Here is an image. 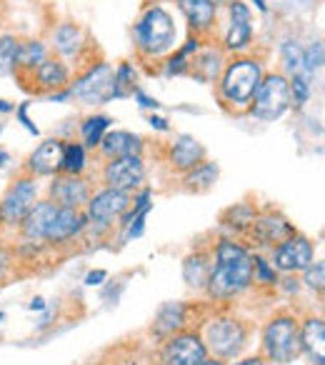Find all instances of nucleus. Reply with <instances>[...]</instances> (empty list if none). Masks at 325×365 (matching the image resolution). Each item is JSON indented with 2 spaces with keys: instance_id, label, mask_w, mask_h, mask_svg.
Instances as JSON below:
<instances>
[{
  "instance_id": "1",
  "label": "nucleus",
  "mask_w": 325,
  "mask_h": 365,
  "mask_svg": "<svg viewBox=\"0 0 325 365\" xmlns=\"http://www.w3.org/2000/svg\"><path fill=\"white\" fill-rule=\"evenodd\" d=\"M250 288H253V253L238 240H218L213 245V268L205 283L208 298L228 303Z\"/></svg>"
},
{
  "instance_id": "2",
  "label": "nucleus",
  "mask_w": 325,
  "mask_h": 365,
  "mask_svg": "<svg viewBox=\"0 0 325 365\" xmlns=\"http://www.w3.org/2000/svg\"><path fill=\"white\" fill-rule=\"evenodd\" d=\"M265 71L263 63L255 58H235L223 68L218 78V96L233 110H248Z\"/></svg>"
},
{
  "instance_id": "3",
  "label": "nucleus",
  "mask_w": 325,
  "mask_h": 365,
  "mask_svg": "<svg viewBox=\"0 0 325 365\" xmlns=\"http://www.w3.org/2000/svg\"><path fill=\"white\" fill-rule=\"evenodd\" d=\"M133 36H135V48L143 58H160L173 51L178 28H175V21L168 8L155 3V6H148L140 13Z\"/></svg>"
},
{
  "instance_id": "4",
  "label": "nucleus",
  "mask_w": 325,
  "mask_h": 365,
  "mask_svg": "<svg viewBox=\"0 0 325 365\" xmlns=\"http://www.w3.org/2000/svg\"><path fill=\"white\" fill-rule=\"evenodd\" d=\"M303 355L300 350V320L290 313H280L263 328V358L270 363L288 365Z\"/></svg>"
},
{
  "instance_id": "5",
  "label": "nucleus",
  "mask_w": 325,
  "mask_h": 365,
  "mask_svg": "<svg viewBox=\"0 0 325 365\" xmlns=\"http://www.w3.org/2000/svg\"><path fill=\"white\" fill-rule=\"evenodd\" d=\"M203 338L208 355L220 360H235L248 343V325L235 315H215L203 325Z\"/></svg>"
},
{
  "instance_id": "6",
  "label": "nucleus",
  "mask_w": 325,
  "mask_h": 365,
  "mask_svg": "<svg viewBox=\"0 0 325 365\" xmlns=\"http://www.w3.org/2000/svg\"><path fill=\"white\" fill-rule=\"evenodd\" d=\"M290 106H293V101H290L288 76H283V73H265L248 106V115H253L255 120L263 123H275L290 110Z\"/></svg>"
},
{
  "instance_id": "7",
  "label": "nucleus",
  "mask_w": 325,
  "mask_h": 365,
  "mask_svg": "<svg viewBox=\"0 0 325 365\" xmlns=\"http://www.w3.org/2000/svg\"><path fill=\"white\" fill-rule=\"evenodd\" d=\"M68 96L81 101L83 106H103L115 98V68L108 63L91 66L71 88Z\"/></svg>"
},
{
  "instance_id": "8",
  "label": "nucleus",
  "mask_w": 325,
  "mask_h": 365,
  "mask_svg": "<svg viewBox=\"0 0 325 365\" xmlns=\"http://www.w3.org/2000/svg\"><path fill=\"white\" fill-rule=\"evenodd\" d=\"M133 205V193L125 190H115V188H103L98 193L91 195V200L86 203L83 213H86L88 228H98V230H108L115 220H120L123 215L130 210Z\"/></svg>"
},
{
  "instance_id": "9",
  "label": "nucleus",
  "mask_w": 325,
  "mask_h": 365,
  "mask_svg": "<svg viewBox=\"0 0 325 365\" xmlns=\"http://www.w3.org/2000/svg\"><path fill=\"white\" fill-rule=\"evenodd\" d=\"M38 203V180L33 175H23L0 198V225L21 228L28 210Z\"/></svg>"
},
{
  "instance_id": "10",
  "label": "nucleus",
  "mask_w": 325,
  "mask_h": 365,
  "mask_svg": "<svg viewBox=\"0 0 325 365\" xmlns=\"http://www.w3.org/2000/svg\"><path fill=\"white\" fill-rule=\"evenodd\" d=\"M313 260H315L313 243L300 233H293L290 238H285L283 243L270 248V265H273L280 275L303 273Z\"/></svg>"
},
{
  "instance_id": "11",
  "label": "nucleus",
  "mask_w": 325,
  "mask_h": 365,
  "mask_svg": "<svg viewBox=\"0 0 325 365\" xmlns=\"http://www.w3.org/2000/svg\"><path fill=\"white\" fill-rule=\"evenodd\" d=\"M145 180V163L143 155H128V158H113L103 165V182L108 188L135 193Z\"/></svg>"
},
{
  "instance_id": "12",
  "label": "nucleus",
  "mask_w": 325,
  "mask_h": 365,
  "mask_svg": "<svg viewBox=\"0 0 325 365\" xmlns=\"http://www.w3.org/2000/svg\"><path fill=\"white\" fill-rule=\"evenodd\" d=\"M205 358H208V348H205L200 333H193V330H180L162 343V363L165 365H198Z\"/></svg>"
},
{
  "instance_id": "13",
  "label": "nucleus",
  "mask_w": 325,
  "mask_h": 365,
  "mask_svg": "<svg viewBox=\"0 0 325 365\" xmlns=\"http://www.w3.org/2000/svg\"><path fill=\"white\" fill-rule=\"evenodd\" d=\"M48 195H51L48 200H53L58 208L83 210L88 200H91L93 188L83 175H66V173H58V175H53Z\"/></svg>"
},
{
  "instance_id": "14",
  "label": "nucleus",
  "mask_w": 325,
  "mask_h": 365,
  "mask_svg": "<svg viewBox=\"0 0 325 365\" xmlns=\"http://www.w3.org/2000/svg\"><path fill=\"white\" fill-rule=\"evenodd\" d=\"M88 228V220L83 210H71V208H58L56 215L51 218L46 228V235H43V245H66L73 243L76 238H81Z\"/></svg>"
},
{
  "instance_id": "15",
  "label": "nucleus",
  "mask_w": 325,
  "mask_h": 365,
  "mask_svg": "<svg viewBox=\"0 0 325 365\" xmlns=\"http://www.w3.org/2000/svg\"><path fill=\"white\" fill-rule=\"evenodd\" d=\"M230 23L223 38V48L230 53H240L253 43V13L243 0H233L228 6Z\"/></svg>"
},
{
  "instance_id": "16",
  "label": "nucleus",
  "mask_w": 325,
  "mask_h": 365,
  "mask_svg": "<svg viewBox=\"0 0 325 365\" xmlns=\"http://www.w3.org/2000/svg\"><path fill=\"white\" fill-rule=\"evenodd\" d=\"M295 233V225L288 218H283L280 213H260L255 215L253 225H250L248 235L255 245L260 248H275L278 243H283L285 238Z\"/></svg>"
},
{
  "instance_id": "17",
  "label": "nucleus",
  "mask_w": 325,
  "mask_h": 365,
  "mask_svg": "<svg viewBox=\"0 0 325 365\" xmlns=\"http://www.w3.org/2000/svg\"><path fill=\"white\" fill-rule=\"evenodd\" d=\"M63 148L66 143L61 138H48L43 140L28 158V175L33 178H53L61 173L63 165Z\"/></svg>"
},
{
  "instance_id": "18",
  "label": "nucleus",
  "mask_w": 325,
  "mask_h": 365,
  "mask_svg": "<svg viewBox=\"0 0 325 365\" xmlns=\"http://www.w3.org/2000/svg\"><path fill=\"white\" fill-rule=\"evenodd\" d=\"M185 323H188V305L180 303V300L162 303L160 308H158L155 318H153L150 335H155L158 340H165V338H170V335L185 330Z\"/></svg>"
},
{
  "instance_id": "19",
  "label": "nucleus",
  "mask_w": 325,
  "mask_h": 365,
  "mask_svg": "<svg viewBox=\"0 0 325 365\" xmlns=\"http://www.w3.org/2000/svg\"><path fill=\"white\" fill-rule=\"evenodd\" d=\"M300 350L313 365H325V320L320 315H308L300 323Z\"/></svg>"
},
{
  "instance_id": "20",
  "label": "nucleus",
  "mask_w": 325,
  "mask_h": 365,
  "mask_svg": "<svg viewBox=\"0 0 325 365\" xmlns=\"http://www.w3.org/2000/svg\"><path fill=\"white\" fill-rule=\"evenodd\" d=\"M180 8V13L188 21L190 31H195V36H208L215 26V18H218V6L213 0H175Z\"/></svg>"
},
{
  "instance_id": "21",
  "label": "nucleus",
  "mask_w": 325,
  "mask_h": 365,
  "mask_svg": "<svg viewBox=\"0 0 325 365\" xmlns=\"http://www.w3.org/2000/svg\"><path fill=\"white\" fill-rule=\"evenodd\" d=\"M205 160V148L200 145L195 138L190 135H178L168 148V163L173 170L188 173L190 168H195L198 163Z\"/></svg>"
},
{
  "instance_id": "22",
  "label": "nucleus",
  "mask_w": 325,
  "mask_h": 365,
  "mask_svg": "<svg viewBox=\"0 0 325 365\" xmlns=\"http://www.w3.org/2000/svg\"><path fill=\"white\" fill-rule=\"evenodd\" d=\"M143 148H145V143H143V138L135 135V133H130V130H108L105 138L100 140V145H98V150H100L108 160H113V158L143 155Z\"/></svg>"
},
{
  "instance_id": "23",
  "label": "nucleus",
  "mask_w": 325,
  "mask_h": 365,
  "mask_svg": "<svg viewBox=\"0 0 325 365\" xmlns=\"http://www.w3.org/2000/svg\"><path fill=\"white\" fill-rule=\"evenodd\" d=\"M33 81H36V86L41 88V91H63V88H68V83H71V68L66 66V61L63 58H51L48 56L46 61L41 63V66L36 68V71L31 73Z\"/></svg>"
},
{
  "instance_id": "24",
  "label": "nucleus",
  "mask_w": 325,
  "mask_h": 365,
  "mask_svg": "<svg viewBox=\"0 0 325 365\" xmlns=\"http://www.w3.org/2000/svg\"><path fill=\"white\" fill-rule=\"evenodd\" d=\"M58 205L53 200H38L28 215L21 223V235L23 240H31V243H43V235H46V228L51 223V218L56 215Z\"/></svg>"
},
{
  "instance_id": "25",
  "label": "nucleus",
  "mask_w": 325,
  "mask_h": 365,
  "mask_svg": "<svg viewBox=\"0 0 325 365\" xmlns=\"http://www.w3.org/2000/svg\"><path fill=\"white\" fill-rule=\"evenodd\" d=\"M88 38L78 23H61V26L53 31V48L61 58H78L86 48Z\"/></svg>"
},
{
  "instance_id": "26",
  "label": "nucleus",
  "mask_w": 325,
  "mask_h": 365,
  "mask_svg": "<svg viewBox=\"0 0 325 365\" xmlns=\"http://www.w3.org/2000/svg\"><path fill=\"white\" fill-rule=\"evenodd\" d=\"M210 268H213V250H195L183 260V280L195 290H205Z\"/></svg>"
},
{
  "instance_id": "27",
  "label": "nucleus",
  "mask_w": 325,
  "mask_h": 365,
  "mask_svg": "<svg viewBox=\"0 0 325 365\" xmlns=\"http://www.w3.org/2000/svg\"><path fill=\"white\" fill-rule=\"evenodd\" d=\"M223 68H225L223 51H218V48H213V46L200 48V51L193 56V61H190V71H193L195 76L205 83L218 81L220 73H223Z\"/></svg>"
},
{
  "instance_id": "28",
  "label": "nucleus",
  "mask_w": 325,
  "mask_h": 365,
  "mask_svg": "<svg viewBox=\"0 0 325 365\" xmlns=\"http://www.w3.org/2000/svg\"><path fill=\"white\" fill-rule=\"evenodd\" d=\"M218 175H220L218 165H215V163H210V160H203V163H198V165L190 168V170L185 173L183 182H185V188H188V190L203 193V190H210L215 182H218Z\"/></svg>"
},
{
  "instance_id": "29",
  "label": "nucleus",
  "mask_w": 325,
  "mask_h": 365,
  "mask_svg": "<svg viewBox=\"0 0 325 365\" xmlns=\"http://www.w3.org/2000/svg\"><path fill=\"white\" fill-rule=\"evenodd\" d=\"M48 58V48L43 41H26L18 46V58H16V71L33 73L43 61Z\"/></svg>"
},
{
  "instance_id": "30",
  "label": "nucleus",
  "mask_w": 325,
  "mask_h": 365,
  "mask_svg": "<svg viewBox=\"0 0 325 365\" xmlns=\"http://www.w3.org/2000/svg\"><path fill=\"white\" fill-rule=\"evenodd\" d=\"M110 123H113V118H108V115L86 118V120H83V125H81L83 148H93V150H96V148L100 145L103 138H105V133L110 130Z\"/></svg>"
},
{
  "instance_id": "31",
  "label": "nucleus",
  "mask_w": 325,
  "mask_h": 365,
  "mask_svg": "<svg viewBox=\"0 0 325 365\" xmlns=\"http://www.w3.org/2000/svg\"><path fill=\"white\" fill-rule=\"evenodd\" d=\"M255 215H258V210L250 203H235L233 208H228L223 213V223L228 225V228H233L235 233H248Z\"/></svg>"
},
{
  "instance_id": "32",
  "label": "nucleus",
  "mask_w": 325,
  "mask_h": 365,
  "mask_svg": "<svg viewBox=\"0 0 325 365\" xmlns=\"http://www.w3.org/2000/svg\"><path fill=\"white\" fill-rule=\"evenodd\" d=\"M200 51V38H190L188 43H185L183 48H180L175 56L168 58V63H165V73L168 76H183V73L190 71V61H193V56Z\"/></svg>"
},
{
  "instance_id": "33",
  "label": "nucleus",
  "mask_w": 325,
  "mask_h": 365,
  "mask_svg": "<svg viewBox=\"0 0 325 365\" xmlns=\"http://www.w3.org/2000/svg\"><path fill=\"white\" fill-rule=\"evenodd\" d=\"M86 165H88V155H86V148L83 143H66L63 148V165H61V173L66 175H83L86 173Z\"/></svg>"
},
{
  "instance_id": "34",
  "label": "nucleus",
  "mask_w": 325,
  "mask_h": 365,
  "mask_svg": "<svg viewBox=\"0 0 325 365\" xmlns=\"http://www.w3.org/2000/svg\"><path fill=\"white\" fill-rule=\"evenodd\" d=\"M18 46L21 41L16 36H0V76H11L16 71Z\"/></svg>"
},
{
  "instance_id": "35",
  "label": "nucleus",
  "mask_w": 325,
  "mask_h": 365,
  "mask_svg": "<svg viewBox=\"0 0 325 365\" xmlns=\"http://www.w3.org/2000/svg\"><path fill=\"white\" fill-rule=\"evenodd\" d=\"M138 83V73L135 68L130 66V63H120V66L115 68V98H125L130 96V93H135Z\"/></svg>"
},
{
  "instance_id": "36",
  "label": "nucleus",
  "mask_w": 325,
  "mask_h": 365,
  "mask_svg": "<svg viewBox=\"0 0 325 365\" xmlns=\"http://www.w3.org/2000/svg\"><path fill=\"white\" fill-rule=\"evenodd\" d=\"M278 280H280V273L270 265V260L263 258V255H253V283L275 288Z\"/></svg>"
},
{
  "instance_id": "37",
  "label": "nucleus",
  "mask_w": 325,
  "mask_h": 365,
  "mask_svg": "<svg viewBox=\"0 0 325 365\" xmlns=\"http://www.w3.org/2000/svg\"><path fill=\"white\" fill-rule=\"evenodd\" d=\"M303 283L308 290H313V293H323L325 288V265L323 260H313V263L308 265V268L303 270Z\"/></svg>"
},
{
  "instance_id": "38",
  "label": "nucleus",
  "mask_w": 325,
  "mask_h": 365,
  "mask_svg": "<svg viewBox=\"0 0 325 365\" xmlns=\"http://www.w3.org/2000/svg\"><path fill=\"white\" fill-rule=\"evenodd\" d=\"M283 63H285V68H288V76L303 71V48H300L295 41L283 43Z\"/></svg>"
},
{
  "instance_id": "39",
  "label": "nucleus",
  "mask_w": 325,
  "mask_h": 365,
  "mask_svg": "<svg viewBox=\"0 0 325 365\" xmlns=\"http://www.w3.org/2000/svg\"><path fill=\"white\" fill-rule=\"evenodd\" d=\"M320 68H323V43L315 41L303 51V71L313 78L315 71H320Z\"/></svg>"
},
{
  "instance_id": "40",
  "label": "nucleus",
  "mask_w": 325,
  "mask_h": 365,
  "mask_svg": "<svg viewBox=\"0 0 325 365\" xmlns=\"http://www.w3.org/2000/svg\"><path fill=\"white\" fill-rule=\"evenodd\" d=\"M13 268V250L6 248V245H0V280L6 278V273Z\"/></svg>"
},
{
  "instance_id": "41",
  "label": "nucleus",
  "mask_w": 325,
  "mask_h": 365,
  "mask_svg": "<svg viewBox=\"0 0 325 365\" xmlns=\"http://www.w3.org/2000/svg\"><path fill=\"white\" fill-rule=\"evenodd\" d=\"M105 278H108L105 270H93V273H88V275H86V285H100Z\"/></svg>"
},
{
  "instance_id": "42",
  "label": "nucleus",
  "mask_w": 325,
  "mask_h": 365,
  "mask_svg": "<svg viewBox=\"0 0 325 365\" xmlns=\"http://www.w3.org/2000/svg\"><path fill=\"white\" fill-rule=\"evenodd\" d=\"M230 365H265V358L263 355H250V358H240Z\"/></svg>"
},
{
  "instance_id": "43",
  "label": "nucleus",
  "mask_w": 325,
  "mask_h": 365,
  "mask_svg": "<svg viewBox=\"0 0 325 365\" xmlns=\"http://www.w3.org/2000/svg\"><path fill=\"white\" fill-rule=\"evenodd\" d=\"M135 98L140 101V106H143V108H160V103L153 101V98H148L145 93H140V91H135Z\"/></svg>"
},
{
  "instance_id": "44",
  "label": "nucleus",
  "mask_w": 325,
  "mask_h": 365,
  "mask_svg": "<svg viewBox=\"0 0 325 365\" xmlns=\"http://www.w3.org/2000/svg\"><path fill=\"white\" fill-rule=\"evenodd\" d=\"M150 125L158 128V130H168V120H165V118H155V115H153L150 118Z\"/></svg>"
},
{
  "instance_id": "45",
  "label": "nucleus",
  "mask_w": 325,
  "mask_h": 365,
  "mask_svg": "<svg viewBox=\"0 0 325 365\" xmlns=\"http://www.w3.org/2000/svg\"><path fill=\"white\" fill-rule=\"evenodd\" d=\"M198 365H225V360H220V358H213V355H208V358L200 360Z\"/></svg>"
},
{
  "instance_id": "46",
  "label": "nucleus",
  "mask_w": 325,
  "mask_h": 365,
  "mask_svg": "<svg viewBox=\"0 0 325 365\" xmlns=\"http://www.w3.org/2000/svg\"><path fill=\"white\" fill-rule=\"evenodd\" d=\"M43 308H46L43 298H38V300H33V303H31V310H43Z\"/></svg>"
},
{
  "instance_id": "47",
  "label": "nucleus",
  "mask_w": 325,
  "mask_h": 365,
  "mask_svg": "<svg viewBox=\"0 0 325 365\" xmlns=\"http://www.w3.org/2000/svg\"><path fill=\"white\" fill-rule=\"evenodd\" d=\"M13 110V106L8 101H0V113H11Z\"/></svg>"
},
{
  "instance_id": "48",
  "label": "nucleus",
  "mask_w": 325,
  "mask_h": 365,
  "mask_svg": "<svg viewBox=\"0 0 325 365\" xmlns=\"http://www.w3.org/2000/svg\"><path fill=\"white\" fill-rule=\"evenodd\" d=\"M255 6H258V11H260V13L268 11V6H265V0H255Z\"/></svg>"
},
{
  "instance_id": "49",
  "label": "nucleus",
  "mask_w": 325,
  "mask_h": 365,
  "mask_svg": "<svg viewBox=\"0 0 325 365\" xmlns=\"http://www.w3.org/2000/svg\"><path fill=\"white\" fill-rule=\"evenodd\" d=\"M8 160H11V158H8V153H3V150H0V165H6Z\"/></svg>"
},
{
  "instance_id": "50",
  "label": "nucleus",
  "mask_w": 325,
  "mask_h": 365,
  "mask_svg": "<svg viewBox=\"0 0 325 365\" xmlns=\"http://www.w3.org/2000/svg\"><path fill=\"white\" fill-rule=\"evenodd\" d=\"M213 3H215V6H230V3H233V0H213Z\"/></svg>"
},
{
  "instance_id": "51",
  "label": "nucleus",
  "mask_w": 325,
  "mask_h": 365,
  "mask_svg": "<svg viewBox=\"0 0 325 365\" xmlns=\"http://www.w3.org/2000/svg\"><path fill=\"white\" fill-rule=\"evenodd\" d=\"M155 365H165V363H155Z\"/></svg>"
},
{
  "instance_id": "52",
  "label": "nucleus",
  "mask_w": 325,
  "mask_h": 365,
  "mask_svg": "<svg viewBox=\"0 0 325 365\" xmlns=\"http://www.w3.org/2000/svg\"><path fill=\"white\" fill-rule=\"evenodd\" d=\"M0 26H3V21H0Z\"/></svg>"
}]
</instances>
